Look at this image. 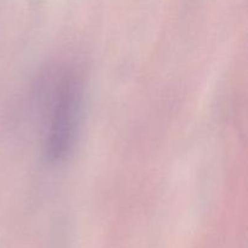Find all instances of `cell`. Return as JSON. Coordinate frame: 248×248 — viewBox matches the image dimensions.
I'll return each instance as SVG.
<instances>
[{
	"instance_id": "obj_1",
	"label": "cell",
	"mask_w": 248,
	"mask_h": 248,
	"mask_svg": "<svg viewBox=\"0 0 248 248\" xmlns=\"http://www.w3.org/2000/svg\"><path fill=\"white\" fill-rule=\"evenodd\" d=\"M80 82L69 70L51 81L46 108V145L50 156L62 159L69 153L77 133L80 111Z\"/></svg>"
}]
</instances>
